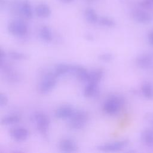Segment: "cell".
Masks as SVG:
<instances>
[{
  "label": "cell",
  "mask_w": 153,
  "mask_h": 153,
  "mask_svg": "<svg viewBox=\"0 0 153 153\" xmlns=\"http://www.w3.org/2000/svg\"><path fill=\"white\" fill-rule=\"evenodd\" d=\"M125 105V99L120 95H113L108 97L102 106L103 111L108 115H115L118 114Z\"/></svg>",
  "instance_id": "6da1fadb"
},
{
  "label": "cell",
  "mask_w": 153,
  "mask_h": 153,
  "mask_svg": "<svg viewBox=\"0 0 153 153\" xmlns=\"http://www.w3.org/2000/svg\"><path fill=\"white\" fill-rule=\"evenodd\" d=\"M88 120V113L83 110H76L69 118L68 126L71 129L77 130L83 128Z\"/></svg>",
  "instance_id": "7a4b0ae2"
},
{
  "label": "cell",
  "mask_w": 153,
  "mask_h": 153,
  "mask_svg": "<svg viewBox=\"0 0 153 153\" xmlns=\"http://www.w3.org/2000/svg\"><path fill=\"white\" fill-rule=\"evenodd\" d=\"M31 119L35 123L39 132L41 134L46 136L50 124L49 117L43 112H36L32 115Z\"/></svg>",
  "instance_id": "3957f363"
},
{
  "label": "cell",
  "mask_w": 153,
  "mask_h": 153,
  "mask_svg": "<svg viewBox=\"0 0 153 153\" xmlns=\"http://www.w3.org/2000/svg\"><path fill=\"white\" fill-rule=\"evenodd\" d=\"M57 76L54 72H48L45 74L38 85V90L42 94L51 91L57 84Z\"/></svg>",
  "instance_id": "277c9868"
},
{
  "label": "cell",
  "mask_w": 153,
  "mask_h": 153,
  "mask_svg": "<svg viewBox=\"0 0 153 153\" xmlns=\"http://www.w3.org/2000/svg\"><path fill=\"white\" fill-rule=\"evenodd\" d=\"M8 30L13 35L22 37L27 35L28 27L26 23L21 20H14L10 22Z\"/></svg>",
  "instance_id": "5b68a950"
},
{
  "label": "cell",
  "mask_w": 153,
  "mask_h": 153,
  "mask_svg": "<svg viewBox=\"0 0 153 153\" xmlns=\"http://www.w3.org/2000/svg\"><path fill=\"white\" fill-rule=\"evenodd\" d=\"M1 69L6 79L10 82H19L21 76L17 71L10 65L4 62V60L1 61Z\"/></svg>",
  "instance_id": "8992f818"
},
{
  "label": "cell",
  "mask_w": 153,
  "mask_h": 153,
  "mask_svg": "<svg viewBox=\"0 0 153 153\" xmlns=\"http://www.w3.org/2000/svg\"><path fill=\"white\" fill-rule=\"evenodd\" d=\"M129 143L128 140L124 139L115 142L106 143L97 147L99 151L103 152H115L124 148Z\"/></svg>",
  "instance_id": "52a82bcc"
},
{
  "label": "cell",
  "mask_w": 153,
  "mask_h": 153,
  "mask_svg": "<svg viewBox=\"0 0 153 153\" xmlns=\"http://www.w3.org/2000/svg\"><path fill=\"white\" fill-rule=\"evenodd\" d=\"M137 65L143 69L153 66V53H143L139 56L136 60Z\"/></svg>",
  "instance_id": "ba28073f"
},
{
  "label": "cell",
  "mask_w": 153,
  "mask_h": 153,
  "mask_svg": "<svg viewBox=\"0 0 153 153\" xmlns=\"http://www.w3.org/2000/svg\"><path fill=\"white\" fill-rule=\"evenodd\" d=\"M133 19L138 23L148 24L152 21V16L149 13L140 9H134L131 12Z\"/></svg>",
  "instance_id": "9c48e42d"
},
{
  "label": "cell",
  "mask_w": 153,
  "mask_h": 153,
  "mask_svg": "<svg viewBox=\"0 0 153 153\" xmlns=\"http://www.w3.org/2000/svg\"><path fill=\"white\" fill-rule=\"evenodd\" d=\"M10 134L13 139L17 142H23L27 139L29 136L27 130L22 127H17L12 128Z\"/></svg>",
  "instance_id": "30bf717a"
},
{
  "label": "cell",
  "mask_w": 153,
  "mask_h": 153,
  "mask_svg": "<svg viewBox=\"0 0 153 153\" xmlns=\"http://www.w3.org/2000/svg\"><path fill=\"white\" fill-rule=\"evenodd\" d=\"M79 80L82 81H88L90 76V72L87 71L84 67L79 65L71 66V72Z\"/></svg>",
  "instance_id": "8fae6325"
},
{
  "label": "cell",
  "mask_w": 153,
  "mask_h": 153,
  "mask_svg": "<svg viewBox=\"0 0 153 153\" xmlns=\"http://www.w3.org/2000/svg\"><path fill=\"white\" fill-rule=\"evenodd\" d=\"M75 111L74 109L70 105H62L59 107L54 112V115L57 118L67 119L69 118Z\"/></svg>",
  "instance_id": "7c38bea8"
},
{
  "label": "cell",
  "mask_w": 153,
  "mask_h": 153,
  "mask_svg": "<svg viewBox=\"0 0 153 153\" xmlns=\"http://www.w3.org/2000/svg\"><path fill=\"white\" fill-rule=\"evenodd\" d=\"M19 12L26 19H30L33 17V11L29 1L24 0L19 4Z\"/></svg>",
  "instance_id": "4fadbf2b"
},
{
  "label": "cell",
  "mask_w": 153,
  "mask_h": 153,
  "mask_svg": "<svg viewBox=\"0 0 153 153\" xmlns=\"http://www.w3.org/2000/svg\"><path fill=\"white\" fill-rule=\"evenodd\" d=\"M59 148L62 151L66 152H72L77 150L76 143L70 139H62L59 143Z\"/></svg>",
  "instance_id": "5bb4252c"
},
{
  "label": "cell",
  "mask_w": 153,
  "mask_h": 153,
  "mask_svg": "<svg viewBox=\"0 0 153 153\" xmlns=\"http://www.w3.org/2000/svg\"><path fill=\"white\" fill-rule=\"evenodd\" d=\"M99 93L98 83L87 82L84 89V95L87 97H93L97 96Z\"/></svg>",
  "instance_id": "9a60e30c"
},
{
  "label": "cell",
  "mask_w": 153,
  "mask_h": 153,
  "mask_svg": "<svg viewBox=\"0 0 153 153\" xmlns=\"http://www.w3.org/2000/svg\"><path fill=\"white\" fill-rule=\"evenodd\" d=\"M36 15L40 18H47L51 13L50 7L46 4H38L35 10Z\"/></svg>",
  "instance_id": "2e32d148"
},
{
  "label": "cell",
  "mask_w": 153,
  "mask_h": 153,
  "mask_svg": "<svg viewBox=\"0 0 153 153\" xmlns=\"http://www.w3.org/2000/svg\"><path fill=\"white\" fill-rule=\"evenodd\" d=\"M141 139L143 143L148 147L153 146V130L146 129L141 134Z\"/></svg>",
  "instance_id": "e0dca14e"
},
{
  "label": "cell",
  "mask_w": 153,
  "mask_h": 153,
  "mask_svg": "<svg viewBox=\"0 0 153 153\" xmlns=\"http://www.w3.org/2000/svg\"><path fill=\"white\" fill-rule=\"evenodd\" d=\"M141 91L145 97L153 99V84L150 82H145L141 86Z\"/></svg>",
  "instance_id": "ac0fdd59"
},
{
  "label": "cell",
  "mask_w": 153,
  "mask_h": 153,
  "mask_svg": "<svg viewBox=\"0 0 153 153\" xmlns=\"http://www.w3.org/2000/svg\"><path fill=\"white\" fill-rule=\"evenodd\" d=\"M84 17L86 20L91 24L98 22L99 17L96 11L92 8H87L84 11Z\"/></svg>",
  "instance_id": "d6986e66"
},
{
  "label": "cell",
  "mask_w": 153,
  "mask_h": 153,
  "mask_svg": "<svg viewBox=\"0 0 153 153\" xmlns=\"http://www.w3.org/2000/svg\"><path fill=\"white\" fill-rule=\"evenodd\" d=\"M21 120V117L17 114H10L4 117L1 119V124L5 126L15 124L19 123Z\"/></svg>",
  "instance_id": "ffe728a7"
},
{
  "label": "cell",
  "mask_w": 153,
  "mask_h": 153,
  "mask_svg": "<svg viewBox=\"0 0 153 153\" xmlns=\"http://www.w3.org/2000/svg\"><path fill=\"white\" fill-rule=\"evenodd\" d=\"M39 36L45 42H50L53 39V33L49 27L42 26L39 29Z\"/></svg>",
  "instance_id": "44dd1931"
},
{
  "label": "cell",
  "mask_w": 153,
  "mask_h": 153,
  "mask_svg": "<svg viewBox=\"0 0 153 153\" xmlns=\"http://www.w3.org/2000/svg\"><path fill=\"white\" fill-rule=\"evenodd\" d=\"M104 75V71L102 69H96L90 72V76L87 82L99 83Z\"/></svg>",
  "instance_id": "7402d4cb"
},
{
  "label": "cell",
  "mask_w": 153,
  "mask_h": 153,
  "mask_svg": "<svg viewBox=\"0 0 153 153\" xmlns=\"http://www.w3.org/2000/svg\"><path fill=\"white\" fill-rule=\"evenodd\" d=\"M71 68V65L65 64V63H59L55 66L53 72L57 76H59L60 75H63L68 72H70Z\"/></svg>",
  "instance_id": "603a6c76"
},
{
  "label": "cell",
  "mask_w": 153,
  "mask_h": 153,
  "mask_svg": "<svg viewBox=\"0 0 153 153\" xmlns=\"http://www.w3.org/2000/svg\"><path fill=\"white\" fill-rule=\"evenodd\" d=\"M98 23L100 25L107 27H113L116 25L115 22L112 19L105 16L99 18Z\"/></svg>",
  "instance_id": "cb8c5ba5"
},
{
  "label": "cell",
  "mask_w": 153,
  "mask_h": 153,
  "mask_svg": "<svg viewBox=\"0 0 153 153\" xmlns=\"http://www.w3.org/2000/svg\"><path fill=\"white\" fill-rule=\"evenodd\" d=\"M8 55L12 59L16 60H22L28 58V56L26 54L16 51H10L8 53Z\"/></svg>",
  "instance_id": "d4e9b609"
},
{
  "label": "cell",
  "mask_w": 153,
  "mask_h": 153,
  "mask_svg": "<svg viewBox=\"0 0 153 153\" xmlns=\"http://www.w3.org/2000/svg\"><path fill=\"white\" fill-rule=\"evenodd\" d=\"M99 59L103 61V62H111L114 57H113V55L111 53H102V54H100L99 56Z\"/></svg>",
  "instance_id": "484cf974"
},
{
  "label": "cell",
  "mask_w": 153,
  "mask_h": 153,
  "mask_svg": "<svg viewBox=\"0 0 153 153\" xmlns=\"http://www.w3.org/2000/svg\"><path fill=\"white\" fill-rule=\"evenodd\" d=\"M153 4L150 0H142L140 2V5L145 9H150Z\"/></svg>",
  "instance_id": "4316f807"
},
{
  "label": "cell",
  "mask_w": 153,
  "mask_h": 153,
  "mask_svg": "<svg viewBox=\"0 0 153 153\" xmlns=\"http://www.w3.org/2000/svg\"><path fill=\"white\" fill-rule=\"evenodd\" d=\"M8 100L7 96L5 94L1 93L0 94V106L1 107L5 106L8 103Z\"/></svg>",
  "instance_id": "83f0119b"
},
{
  "label": "cell",
  "mask_w": 153,
  "mask_h": 153,
  "mask_svg": "<svg viewBox=\"0 0 153 153\" xmlns=\"http://www.w3.org/2000/svg\"><path fill=\"white\" fill-rule=\"evenodd\" d=\"M148 39L149 44L153 47V30H151L148 32Z\"/></svg>",
  "instance_id": "f1b7e54d"
},
{
  "label": "cell",
  "mask_w": 153,
  "mask_h": 153,
  "mask_svg": "<svg viewBox=\"0 0 153 153\" xmlns=\"http://www.w3.org/2000/svg\"><path fill=\"white\" fill-rule=\"evenodd\" d=\"M0 57H1V61L4 60V59H5V51L2 48L0 50Z\"/></svg>",
  "instance_id": "f546056e"
},
{
  "label": "cell",
  "mask_w": 153,
  "mask_h": 153,
  "mask_svg": "<svg viewBox=\"0 0 153 153\" xmlns=\"http://www.w3.org/2000/svg\"><path fill=\"white\" fill-rule=\"evenodd\" d=\"M86 38L88 40H92L93 39V37L92 36V35H90V34H88L86 35Z\"/></svg>",
  "instance_id": "4dcf8cb0"
},
{
  "label": "cell",
  "mask_w": 153,
  "mask_h": 153,
  "mask_svg": "<svg viewBox=\"0 0 153 153\" xmlns=\"http://www.w3.org/2000/svg\"><path fill=\"white\" fill-rule=\"evenodd\" d=\"M61 1H63V2H71L74 0H61Z\"/></svg>",
  "instance_id": "1f68e13d"
},
{
  "label": "cell",
  "mask_w": 153,
  "mask_h": 153,
  "mask_svg": "<svg viewBox=\"0 0 153 153\" xmlns=\"http://www.w3.org/2000/svg\"><path fill=\"white\" fill-rule=\"evenodd\" d=\"M86 1H87V2H94V1H96V0H85Z\"/></svg>",
  "instance_id": "d6a6232c"
},
{
  "label": "cell",
  "mask_w": 153,
  "mask_h": 153,
  "mask_svg": "<svg viewBox=\"0 0 153 153\" xmlns=\"http://www.w3.org/2000/svg\"><path fill=\"white\" fill-rule=\"evenodd\" d=\"M150 1H151V2L153 4V0H150Z\"/></svg>",
  "instance_id": "836d02e7"
}]
</instances>
